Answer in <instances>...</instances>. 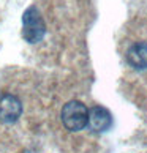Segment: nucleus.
Listing matches in <instances>:
<instances>
[{"label":"nucleus","mask_w":147,"mask_h":153,"mask_svg":"<svg viewBox=\"0 0 147 153\" xmlns=\"http://www.w3.org/2000/svg\"><path fill=\"white\" fill-rule=\"evenodd\" d=\"M22 114V104L18 96L5 93L0 95V123H13Z\"/></svg>","instance_id":"obj_3"},{"label":"nucleus","mask_w":147,"mask_h":153,"mask_svg":"<svg viewBox=\"0 0 147 153\" xmlns=\"http://www.w3.org/2000/svg\"><path fill=\"white\" fill-rule=\"evenodd\" d=\"M46 35V24L37 7H29L22 14V36L30 44L40 43Z\"/></svg>","instance_id":"obj_1"},{"label":"nucleus","mask_w":147,"mask_h":153,"mask_svg":"<svg viewBox=\"0 0 147 153\" xmlns=\"http://www.w3.org/2000/svg\"><path fill=\"white\" fill-rule=\"evenodd\" d=\"M62 123L70 131H81L89 125V109L81 101H68L62 107Z\"/></svg>","instance_id":"obj_2"},{"label":"nucleus","mask_w":147,"mask_h":153,"mask_svg":"<svg viewBox=\"0 0 147 153\" xmlns=\"http://www.w3.org/2000/svg\"><path fill=\"white\" fill-rule=\"evenodd\" d=\"M90 131L93 133H104L112 126V115L108 109L101 106H95L89 111V125Z\"/></svg>","instance_id":"obj_4"},{"label":"nucleus","mask_w":147,"mask_h":153,"mask_svg":"<svg viewBox=\"0 0 147 153\" xmlns=\"http://www.w3.org/2000/svg\"><path fill=\"white\" fill-rule=\"evenodd\" d=\"M127 62L134 70H146L147 68V43L138 41L130 46L127 51Z\"/></svg>","instance_id":"obj_5"}]
</instances>
